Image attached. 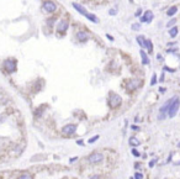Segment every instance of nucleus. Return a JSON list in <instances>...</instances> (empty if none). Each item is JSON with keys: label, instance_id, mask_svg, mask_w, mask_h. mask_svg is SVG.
<instances>
[{"label": "nucleus", "instance_id": "f257e3e1", "mask_svg": "<svg viewBox=\"0 0 180 179\" xmlns=\"http://www.w3.org/2000/svg\"><path fill=\"white\" fill-rule=\"evenodd\" d=\"M179 108H180V100H179L178 96H175V99L173 100V103H172L170 106H169L168 116H169V118H174L175 115L178 114V111H179Z\"/></svg>", "mask_w": 180, "mask_h": 179}, {"label": "nucleus", "instance_id": "f03ea898", "mask_svg": "<svg viewBox=\"0 0 180 179\" xmlns=\"http://www.w3.org/2000/svg\"><path fill=\"white\" fill-rule=\"evenodd\" d=\"M121 103H122V99H121L120 95L113 94V93L110 94V98H109V105H110L111 108H117Z\"/></svg>", "mask_w": 180, "mask_h": 179}, {"label": "nucleus", "instance_id": "7ed1b4c3", "mask_svg": "<svg viewBox=\"0 0 180 179\" xmlns=\"http://www.w3.org/2000/svg\"><path fill=\"white\" fill-rule=\"evenodd\" d=\"M4 67L9 73H12L16 71V62L14 59H6L4 62Z\"/></svg>", "mask_w": 180, "mask_h": 179}, {"label": "nucleus", "instance_id": "20e7f679", "mask_svg": "<svg viewBox=\"0 0 180 179\" xmlns=\"http://www.w3.org/2000/svg\"><path fill=\"white\" fill-rule=\"evenodd\" d=\"M42 8H43V11L48 12V14H49V12H53V11H56V10H57V5H56V3L51 2V0H48V2L43 3Z\"/></svg>", "mask_w": 180, "mask_h": 179}, {"label": "nucleus", "instance_id": "39448f33", "mask_svg": "<svg viewBox=\"0 0 180 179\" xmlns=\"http://www.w3.org/2000/svg\"><path fill=\"white\" fill-rule=\"evenodd\" d=\"M102 159H104V156H102L101 153H94V155H92L88 158L89 163H92V164H98V163L102 162Z\"/></svg>", "mask_w": 180, "mask_h": 179}, {"label": "nucleus", "instance_id": "423d86ee", "mask_svg": "<svg viewBox=\"0 0 180 179\" xmlns=\"http://www.w3.org/2000/svg\"><path fill=\"white\" fill-rule=\"evenodd\" d=\"M141 84H142V82L138 80V79H132L127 83V89L128 90H136V89H138L141 86Z\"/></svg>", "mask_w": 180, "mask_h": 179}, {"label": "nucleus", "instance_id": "0eeeda50", "mask_svg": "<svg viewBox=\"0 0 180 179\" xmlns=\"http://www.w3.org/2000/svg\"><path fill=\"white\" fill-rule=\"evenodd\" d=\"M75 131H76V126L73 125V124L66 125V126H64L63 129H62V132H63L64 135H73Z\"/></svg>", "mask_w": 180, "mask_h": 179}, {"label": "nucleus", "instance_id": "6e6552de", "mask_svg": "<svg viewBox=\"0 0 180 179\" xmlns=\"http://www.w3.org/2000/svg\"><path fill=\"white\" fill-rule=\"evenodd\" d=\"M153 17H154L153 12H152L151 10H147L144 14H143V16L141 17V22H147V24H149V22H152Z\"/></svg>", "mask_w": 180, "mask_h": 179}, {"label": "nucleus", "instance_id": "1a4fd4ad", "mask_svg": "<svg viewBox=\"0 0 180 179\" xmlns=\"http://www.w3.org/2000/svg\"><path fill=\"white\" fill-rule=\"evenodd\" d=\"M68 27H69V24H68V21H66V20H61V21L58 22V25H57L58 32H66V31L68 30Z\"/></svg>", "mask_w": 180, "mask_h": 179}, {"label": "nucleus", "instance_id": "9d476101", "mask_svg": "<svg viewBox=\"0 0 180 179\" xmlns=\"http://www.w3.org/2000/svg\"><path fill=\"white\" fill-rule=\"evenodd\" d=\"M76 38H78V41H80V42H85L89 38V33H86L85 31H79L76 33Z\"/></svg>", "mask_w": 180, "mask_h": 179}, {"label": "nucleus", "instance_id": "9b49d317", "mask_svg": "<svg viewBox=\"0 0 180 179\" xmlns=\"http://www.w3.org/2000/svg\"><path fill=\"white\" fill-rule=\"evenodd\" d=\"M73 8L76 10V11H78L79 12V14H82V15H86V10L82 6V5H79V4H76V3H73Z\"/></svg>", "mask_w": 180, "mask_h": 179}, {"label": "nucleus", "instance_id": "f8f14e48", "mask_svg": "<svg viewBox=\"0 0 180 179\" xmlns=\"http://www.w3.org/2000/svg\"><path fill=\"white\" fill-rule=\"evenodd\" d=\"M136 40H137V42H138V45L142 47V48H146V38H144V36H137L136 37Z\"/></svg>", "mask_w": 180, "mask_h": 179}, {"label": "nucleus", "instance_id": "ddd939ff", "mask_svg": "<svg viewBox=\"0 0 180 179\" xmlns=\"http://www.w3.org/2000/svg\"><path fill=\"white\" fill-rule=\"evenodd\" d=\"M86 19L88 20H90V21H92V22H94V24H98L99 22V20H98V17L94 15V14H89V12H86Z\"/></svg>", "mask_w": 180, "mask_h": 179}, {"label": "nucleus", "instance_id": "4468645a", "mask_svg": "<svg viewBox=\"0 0 180 179\" xmlns=\"http://www.w3.org/2000/svg\"><path fill=\"white\" fill-rule=\"evenodd\" d=\"M139 53H141V57H142V63H143V64H148V63H149V59H148L146 52L141 49V52H139Z\"/></svg>", "mask_w": 180, "mask_h": 179}, {"label": "nucleus", "instance_id": "2eb2a0df", "mask_svg": "<svg viewBox=\"0 0 180 179\" xmlns=\"http://www.w3.org/2000/svg\"><path fill=\"white\" fill-rule=\"evenodd\" d=\"M176 12H178V8L176 6H172L170 9H168V11H166V15H168V16H174Z\"/></svg>", "mask_w": 180, "mask_h": 179}, {"label": "nucleus", "instance_id": "dca6fc26", "mask_svg": "<svg viewBox=\"0 0 180 179\" xmlns=\"http://www.w3.org/2000/svg\"><path fill=\"white\" fill-rule=\"evenodd\" d=\"M128 142H130V145H131V146H133V147H136V146H139V145H141L139 140H137V138H136V137H133V136L130 138V141H128Z\"/></svg>", "mask_w": 180, "mask_h": 179}, {"label": "nucleus", "instance_id": "f3484780", "mask_svg": "<svg viewBox=\"0 0 180 179\" xmlns=\"http://www.w3.org/2000/svg\"><path fill=\"white\" fill-rule=\"evenodd\" d=\"M178 32H179V30H178V27H175V26H173V27H170V30H169V35H170V37H172V38H174V37H176V35H178Z\"/></svg>", "mask_w": 180, "mask_h": 179}, {"label": "nucleus", "instance_id": "a211bd4d", "mask_svg": "<svg viewBox=\"0 0 180 179\" xmlns=\"http://www.w3.org/2000/svg\"><path fill=\"white\" fill-rule=\"evenodd\" d=\"M146 48L148 49V52H152V51H153V45H152V42L149 40L146 41Z\"/></svg>", "mask_w": 180, "mask_h": 179}, {"label": "nucleus", "instance_id": "6ab92c4d", "mask_svg": "<svg viewBox=\"0 0 180 179\" xmlns=\"http://www.w3.org/2000/svg\"><path fill=\"white\" fill-rule=\"evenodd\" d=\"M19 178H20V179H31L32 175H31V174H27V173H23V174H21Z\"/></svg>", "mask_w": 180, "mask_h": 179}, {"label": "nucleus", "instance_id": "aec40b11", "mask_svg": "<svg viewBox=\"0 0 180 179\" xmlns=\"http://www.w3.org/2000/svg\"><path fill=\"white\" fill-rule=\"evenodd\" d=\"M141 29V24H133L132 25V30L133 31H138Z\"/></svg>", "mask_w": 180, "mask_h": 179}, {"label": "nucleus", "instance_id": "412c9836", "mask_svg": "<svg viewBox=\"0 0 180 179\" xmlns=\"http://www.w3.org/2000/svg\"><path fill=\"white\" fill-rule=\"evenodd\" d=\"M175 22H176V19H172V20H170L168 24H166V27H172Z\"/></svg>", "mask_w": 180, "mask_h": 179}, {"label": "nucleus", "instance_id": "4be33fe9", "mask_svg": "<svg viewBox=\"0 0 180 179\" xmlns=\"http://www.w3.org/2000/svg\"><path fill=\"white\" fill-rule=\"evenodd\" d=\"M156 82H157V75H156V74H153L152 80H151V85H154V84H156Z\"/></svg>", "mask_w": 180, "mask_h": 179}, {"label": "nucleus", "instance_id": "5701e85b", "mask_svg": "<svg viewBox=\"0 0 180 179\" xmlns=\"http://www.w3.org/2000/svg\"><path fill=\"white\" fill-rule=\"evenodd\" d=\"M99 137H100V136H99V135H96V136H94L93 138H90V140H89V143H93V142H95L96 140H99Z\"/></svg>", "mask_w": 180, "mask_h": 179}, {"label": "nucleus", "instance_id": "b1692460", "mask_svg": "<svg viewBox=\"0 0 180 179\" xmlns=\"http://www.w3.org/2000/svg\"><path fill=\"white\" fill-rule=\"evenodd\" d=\"M133 178H136V179H143V174L142 173H136L133 175Z\"/></svg>", "mask_w": 180, "mask_h": 179}, {"label": "nucleus", "instance_id": "393cba45", "mask_svg": "<svg viewBox=\"0 0 180 179\" xmlns=\"http://www.w3.org/2000/svg\"><path fill=\"white\" fill-rule=\"evenodd\" d=\"M132 155H133L135 157H139V152H138L136 148H133V149H132Z\"/></svg>", "mask_w": 180, "mask_h": 179}, {"label": "nucleus", "instance_id": "a878e982", "mask_svg": "<svg viewBox=\"0 0 180 179\" xmlns=\"http://www.w3.org/2000/svg\"><path fill=\"white\" fill-rule=\"evenodd\" d=\"M154 164H156V159H154V161H151V162H149V167H154Z\"/></svg>", "mask_w": 180, "mask_h": 179}, {"label": "nucleus", "instance_id": "bb28decb", "mask_svg": "<svg viewBox=\"0 0 180 179\" xmlns=\"http://www.w3.org/2000/svg\"><path fill=\"white\" fill-rule=\"evenodd\" d=\"M115 14H116V10H115V9H111V10H110V15H115Z\"/></svg>", "mask_w": 180, "mask_h": 179}, {"label": "nucleus", "instance_id": "cd10ccee", "mask_svg": "<svg viewBox=\"0 0 180 179\" xmlns=\"http://www.w3.org/2000/svg\"><path fill=\"white\" fill-rule=\"evenodd\" d=\"M76 143H78V145H80V146H83V145H84L83 140H79V141H76Z\"/></svg>", "mask_w": 180, "mask_h": 179}, {"label": "nucleus", "instance_id": "c85d7f7f", "mask_svg": "<svg viewBox=\"0 0 180 179\" xmlns=\"http://www.w3.org/2000/svg\"><path fill=\"white\" fill-rule=\"evenodd\" d=\"M135 15H136V16H139V15H141V9H138V10L136 11V14H135Z\"/></svg>", "mask_w": 180, "mask_h": 179}, {"label": "nucleus", "instance_id": "c756f323", "mask_svg": "<svg viewBox=\"0 0 180 179\" xmlns=\"http://www.w3.org/2000/svg\"><path fill=\"white\" fill-rule=\"evenodd\" d=\"M106 37L109 38V40H110V41H113V37H112L111 35H106Z\"/></svg>", "mask_w": 180, "mask_h": 179}, {"label": "nucleus", "instance_id": "7c9ffc66", "mask_svg": "<svg viewBox=\"0 0 180 179\" xmlns=\"http://www.w3.org/2000/svg\"><path fill=\"white\" fill-rule=\"evenodd\" d=\"M175 165H180V161H179V162H176V163H175Z\"/></svg>", "mask_w": 180, "mask_h": 179}, {"label": "nucleus", "instance_id": "2f4dec72", "mask_svg": "<svg viewBox=\"0 0 180 179\" xmlns=\"http://www.w3.org/2000/svg\"><path fill=\"white\" fill-rule=\"evenodd\" d=\"M178 147H180V142H179V143H178Z\"/></svg>", "mask_w": 180, "mask_h": 179}]
</instances>
